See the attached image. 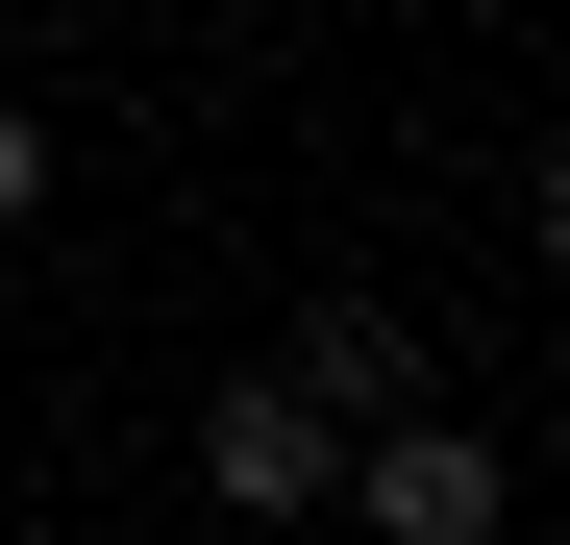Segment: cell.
I'll return each instance as SVG.
<instances>
[{
	"label": "cell",
	"mask_w": 570,
	"mask_h": 545,
	"mask_svg": "<svg viewBox=\"0 0 570 545\" xmlns=\"http://www.w3.org/2000/svg\"><path fill=\"white\" fill-rule=\"evenodd\" d=\"M323 521H372V545H497V521H521V472H497V446H471L446 397H397V422H347Z\"/></svg>",
	"instance_id": "cell-1"
},
{
	"label": "cell",
	"mask_w": 570,
	"mask_h": 545,
	"mask_svg": "<svg viewBox=\"0 0 570 545\" xmlns=\"http://www.w3.org/2000/svg\"><path fill=\"white\" fill-rule=\"evenodd\" d=\"M323 472H347V422H323L298 373H224V397H199V496H224V521H323Z\"/></svg>",
	"instance_id": "cell-2"
},
{
	"label": "cell",
	"mask_w": 570,
	"mask_h": 545,
	"mask_svg": "<svg viewBox=\"0 0 570 545\" xmlns=\"http://www.w3.org/2000/svg\"><path fill=\"white\" fill-rule=\"evenodd\" d=\"M273 373H298L323 422H397V397H422V323H397V298H298V347H273Z\"/></svg>",
	"instance_id": "cell-3"
},
{
	"label": "cell",
	"mask_w": 570,
	"mask_h": 545,
	"mask_svg": "<svg viewBox=\"0 0 570 545\" xmlns=\"http://www.w3.org/2000/svg\"><path fill=\"white\" fill-rule=\"evenodd\" d=\"M50 174H75V149H50V100H0V248L50 224Z\"/></svg>",
	"instance_id": "cell-4"
},
{
	"label": "cell",
	"mask_w": 570,
	"mask_h": 545,
	"mask_svg": "<svg viewBox=\"0 0 570 545\" xmlns=\"http://www.w3.org/2000/svg\"><path fill=\"white\" fill-rule=\"evenodd\" d=\"M0 323H26V298H0Z\"/></svg>",
	"instance_id": "cell-5"
}]
</instances>
